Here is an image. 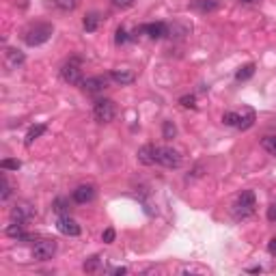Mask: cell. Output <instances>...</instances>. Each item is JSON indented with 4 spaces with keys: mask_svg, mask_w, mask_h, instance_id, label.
Segmentation results:
<instances>
[{
    "mask_svg": "<svg viewBox=\"0 0 276 276\" xmlns=\"http://www.w3.org/2000/svg\"><path fill=\"white\" fill-rule=\"evenodd\" d=\"M158 164L167 169H179L181 164V155L177 149H173V147H158Z\"/></svg>",
    "mask_w": 276,
    "mask_h": 276,
    "instance_id": "cell-6",
    "label": "cell"
},
{
    "mask_svg": "<svg viewBox=\"0 0 276 276\" xmlns=\"http://www.w3.org/2000/svg\"><path fill=\"white\" fill-rule=\"evenodd\" d=\"M265 216H268L270 223H274V225H276V203H272V205L268 207V211H265Z\"/></svg>",
    "mask_w": 276,
    "mask_h": 276,
    "instance_id": "cell-33",
    "label": "cell"
},
{
    "mask_svg": "<svg viewBox=\"0 0 276 276\" xmlns=\"http://www.w3.org/2000/svg\"><path fill=\"white\" fill-rule=\"evenodd\" d=\"M110 80H115L117 85L125 87V85H132V82L136 80V76H134V71H130V69H113V71H110Z\"/></svg>",
    "mask_w": 276,
    "mask_h": 276,
    "instance_id": "cell-15",
    "label": "cell"
},
{
    "mask_svg": "<svg viewBox=\"0 0 276 276\" xmlns=\"http://www.w3.org/2000/svg\"><path fill=\"white\" fill-rule=\"evenodd\" d=\"M223 123L229 125V127H237V123H240V113H225Z\"/></svg>",
    "mask_w": 276,
    "mask_h": 276,
    "instance_id": "cell-28",
    "label": "cell"
},
{
    "mask_svg": "<svg viewBox=\"0 0 276 276\" xmlns=\"http://www.w3.org/2000/svg\"><path fill=\"white\" fill-rule=\"evenodd\" d=\"M35 207L33 205H29V203H17L13 209H11V220H17V223H29V220H33L35 218Z\"/></svg>",
    "mask_w": 276,
    "mask_h": 276,
    "instance_id": "cell-10",
    "label": "cell"
},
{
    "mask_svg": "<svg viewBox=\"0 0 276 276\" xmlns=\"http://www.w3.org/2000/svg\"><path fill=\"white\" fill-rule=\"evenodd\" d=\"M175 136H177V125L173 121H164L162 123V138L164 141H173Z\"/></svg>",
    "mask_w": 276,
    "mask_h": 276,
    "instance_id": "cell-24",
    "label": "cell"
},
{
    "mask_svg": "<svg viewBox=\"0 0 276 276\" xmlns=\"http://www.w3.org/2000/svg\"><path fill=\"white\" fill-rule=\"evenodd\" d=\"M50 7H54L57 11H63V13H67V11H73V9L78 7V0H45Z\"/></svg>",
    "mask_w": 276,
    "mask_h": 276,
    "instance_id": "cell-17",
    "label": "cell"
},
{
    "mask_svg": "<svg viewBox=\"0 0 276 276\" xmlns=\"http://www.w3.org/2000/svg\"><path fill=\"white\" fill-rule=\"evenodd\" d=\"M24 61H26V57H24V52H22V50H17V48H7V52H5V63H7V67H9V69H17Z\"/></svg>",
    "mask_w": 276,
    "mask_h": 276,
    "instance_id": "cell-14",
    "label": "cell"
},
{
    "mask_svg": "<svg viewBox=\"0 0 276 276\" xmlns=\"http://www.w3.org/2000/svg\"><path fill=\"white\" fill-rule=\"evenodd\" d=\"M136 158H138V162L141 164H145V167H151V164H155L158 160V147L155 145H145V147H141L138 149V153H136Z\"/></svg>",
    "mask_w": 276,
    "mask_h": 276,
    "instance_id": "cell-12",
    "label": "cell"
},
{
    "mask_svg": "<svg viewBox=\"0 0 276 276\" xmlns=\"http://www.w3.org/2000/svg\"><path fill=\"white\" fill-rule=\"evenodd\" d=\"M179 104L183 108H197V97L195 95H183V97H179Z\"/></svg>",
    "mask_w": 276,
    "mask_h": 276,
    "instance_id": "cell-30",
    "label": "cell"
},
{
    "mask_svg": "<svg viewBox=\"0 0 276 276\" xmlns=\"http://www.w3.org/2000/svg\"><path fill=\"white\" fill-rule=\"evenodd\" d=\"M99 20H102V17H99V13H89L87 17H85V22H82V26H85V31L87 33H95L97 31V26H99Z\"/></svg>",
    "mask_w": 276,
    "mask_h": 276,
    "instance_id": "cell-20",
    "label": "cell"
},
{
    "mask_svg": "<svg viewBox=\"0 0 276 276\" xmlns=\"http://www.w3.org/2000/svg\"><path fill=\"white\" fill-rule=\"evenodd\" d=\"M95 199V188L93 186H78L76 190L71 192V201L78 205H85V203H91Z\"/></svg>",
    "mask_w": 276,
    "mask_h": 276,
    "instance_id": "cell-11",
    "label": "cell"
},
{
    "mask_svg": "<svg viewBox=\"0 0 276 276\" xmlns=\"http://www.w3.org/2000/svg\"><path fill=\"white\" fill-rule=\"evenodd\" d=\"M117 117V106L113 99H97L93 106V119L97 123H110Z\"/></svg>",
    "mask_w": 276,
    "mask_h": 276,
    "instance_id": "cell-4",
    "label": "cell"
},
{
    "mask_svg": "<svg viewBox=\"0 0 276 276\" xmlns=\"http://www.w3.org/2000/svg\"><path fill=\"white\" fill-rule=\"evenodd\" d=\"M5 233L9 237H15L17 242H31L33 240V235L24 231V223H17V220H13V223L5 229Z\"/></svg>",
    "mask_w": 276,
    "mask_h": 276,
    "instance_id": "cell-13",
    "label": "cell"
},
{
    "mask_svg": "<svg viewBox=\"0 0 276 276\" xmlns=\"http://www.w3.org/2000/svg\"><path fill=\"white\" fill-rule=\"evenodd\" d=\"M268 251H270V255H276V237H272L268 242Z\"/></svg>",
    "mask_w": 276,
    "mask_h": 276,
    "instance_id": "cell-34",
    "label": "cell"
},
{
    "mask_svg": "<svg viewBox=\"0 0 276 276\" xmlns=\"http://www.w3.org/2000/svg\"><path fill=\"white\" fill-rule=\"evenodd\" d=\"M242 5H253V3H257V0H240Z\"/></svg>",
    "mask_w": 276,
    "mask_h": 276,
    "instance_id": "cell-37",
    "label": "cell"
},
{
    "mask_svg": "<svg viewBox=\"0 0 276 276\" xmlns=\"http://www.w3.org/2000/svg\"><path fill=\"white\" fill-rule=\"evenodd\" d=\"M261 147L265 151H268L270 155H276V134H270V136H265L263 141H261Z\"/></svg>",
    "mask_w": 276,
    "mask_h": 276,
    "instance_id": "cell-26",
    "label": "cell"
},
{
    "mask_svg": "<svg viewBox=\"0 0 276 276\" xmlns=\"http://www.w3.org/2000/svg\"><path fill=\"white\" fill-rule=\"evenodd\" d=\"M0 169L3 171H20L22 169V162L20 160H13V158H5L0 162Z\"/></svg>",
    "mask_w": 276,
    "mask_h": 276,
    "instance_id": "cell-27",
    "label": "cell"
},
{
    "mask_svg": "<svg viewBox=\"0 0 276 276\" xmlns=\"http://www.w3.org/2000/svg\"><path fill=\"white\" fill-rule=\"evenodd\" d=\"M138 33H145L147 37H151V39H162V37L169 35V26L164 22H153V24H145L141 29H136L134 35H138Z\"/></svg>",
    "mask_w": 276,
    "mask_h": 276,
    "instance_id": "cell-8",
    "label": "cell"
},
{
    "mask_svg": "<svg viewBox=\"0 0 276 276\" xmlns=\"http://www.w3.org/2000/svg\"><path fill=\"white\" fill-rule=\"evenodd\" d=\"M0 201H7L9 197H11V183H9V179H7V175L3 173L0 175Z\"/></svg>",
    "mask_w": 276,
    "mask_h": 276,
    "instance_id": "cell-25",
    "label": "cell"
},
{
    "mask_svg": "<svg viewBox=\"0 0 276 276\" xmlns=\"http://www.w3.org/2000/svg\"><path fill=\"white\" fill-rule=\"evenodd\" d=\"M57 229H59L63 235H67V237H78V235L82 233V227H80L69 214H67V216H59V220H57Z\"/></svg>",
    "mask_w": 276,
    "mask_h": 276,
    "instance_id": "cell-7",
    "label": "cell"
},
{
    "mask_svg": "<svg viewBox=\"0 0 276 276\" xmlns=\"http://www.w3.org/2000/svg\"><path fill=\"white\" fill-rule=\"evenodd\" d=\"M52 209L57 211L59 216H67L69 214V199H65V197H59L57 201H54V205H52Z\"/></svg>",
    "mask_w": 276,
    "mask_h": 276,
    "instance_id": "cell-22",
    "label": "cell"
},
{
    "mask_svg": "<svg viewBox=\"0 0 276 276\" xmlns=\"http://www.w3.org/2000/svg\"><path fill=\"white\" fill-rule=\"evenodd\" d=\"M113 274H117V276H121V274H127V268H115V270H113Z\"/></svg>",
    "mask_w": 276,
    "mask_h": 276,
    "instance_id": "cell-35",
    "label": "cell"
},
{
    "mask_svg": "<svg viewBox=\"0 0 276 276\" xmlns=\"http://www.w3.org/2000/svg\"><path fill=\"white\" fill-rule=\"evenodd\" d=\"M61 78L67 82V85H82L85 78H82V61L80 59H69L65 65L61 67Z\"/></svg>",
    "mask_w": 276,
    "mask_h": 276,
    "instance_id": "cell-3",
    "label": "cell"
},
{
    "mask_svg": "<svg viewBox=\"0 0 276 276\" xmlns=\"http://www.w3.org/2000/svg\"><path fill=\"white\" fill-rule=\"evenodd\" d=\"M57 255V242L54 240H39L33 246V259L35 261H50Z\"/></svg>",
    "mask_w": 276,
    "mask_h": 276,
    "instance_id": "cell-5",
    "label": "cell"
},
{
    "mask_svg": "<svg viewBox=\"0 0 276 276\" xmlns=\"http://www.w3.org/2000/svg\"><path fill=\"white\" fill-rule=\"evenodd\" d=\"M248 272H251V274H259V272H263V270H261V265H257V268H251Z\"/></svg>",
    "mask_w": 276,
    "mask_h": 276,
    "instance_id": "cell-36",
    "label": "cell"
},
{
    "mask_svg": "<svg viewBox=\"0 0 276 276\" xmlns=\"http://www.w3.org/2000/svg\"><path fill=\"white\" fill-rule=\"evenodd\" d=\"M255 110L253 108H244L242 113H240V123H237V130H248V127H253L255 125Z\"/></svg>",
    "mask_w": 276,
    "mask_h": 276,
    "instance_id": "cell-16",
    "label": "cell"
},
{
    "mask_svg": "<svg viewBox=\"0 0 276 276\" xmlns=\"http://www.w3.org/2000/svg\"><path fill=\"white\" fill-rule=\"evenodd\" d=\"M99 265H102V257L93 255V257H89V259H87L85 263H82V270L89 272V274H93V272H97V270H99Z\"/></svg>",
    "mask_w": 276,
    "mask_h": 276,
    "instance_id": "cell-23",
    "label": "cell"
},
{
    "mask_svg": "<svg viewBox=\"0 0 276 276\" xmlns=\"http://www.w3.org/2000/svg\"><path fill=\"white\" fill-rule=\"evenodd\" d=\"M255 207H257V199H255V192L253 190H244L240 197H237L235 201V205H233V216L237 220H244L248 216H253L255 214Z\"/></svg>",
    "mask_w": 276,
    "mask_h": 276,
    "instance_id": "cell-2",
    "label": "cell"
},
{
    "mask_svg": "<svg viewBox=\"0 0 276 276\" xmlns=\"http://www.w3.org/2000/svg\"><path fill=\"white\" fill-rule=\"evenodd\" d=\"M52 35H54V26L48 22H39V24H33L31 29L24 33V41H26V45H31V48H37V45L48 41Z\"/></svg>",
    "mask_w": 276,
    "mask_h": 276,
    "instance_id": "cell-1",
    "label": "cell"
},
{
    "mask_svg": "<svg viewBox=\"0 0 276 276\" xmlns=\"http://www.w3.org/2000/svg\"><path fill=\"white\" fill-rule=\"evenodd\" d=\"M192 7H195L197 11H201V13H209V11H216L218 3H216V0H195Z\"/></svg>",
    "mask_w": 276,
    "mask_h": 276,
    "instance_id": "cell-19",
    "label": "cell"
},
{
    "mask_svg": "<svg viewBox=\"0 0 276 276\" xmlns=\"http://www.w3.org/2000/svg\"><path fill=\"white\" fill-rule=\"evenodd\" d=\"M43 132H45V125H43V123H39V125H33L31 130H29V134H26V141H24V145H26V147H31V145H33V143H35L37 138H39Z\"/></svg>",
    "mask_w": 276,
    "mask_h": 276,
    "instance_id": "cell-21",
    "label": "cell"
},
{
    "mask_svg": "<svg viewBox=\"0 0 276 276\" xmlns=\"http://www.w3.org/2000/svg\"><path fill=\"white\" fill-rule=\"evenodd\" d=\"M113 3V7H117V9H130V7H134V0H110Z\"/></svg>",
    "mask_w": 276,
    "mask_h": 276,
    "instance_id": "cell-31",
    "label": "cell"
},
{
    "mask_svg": "<svg viewBox=\"0 0 276 276\" xmlns=\"http://www.w3.org/2000/svg\"><path fill=\"white\" fill-rule=\"evenodd\" d=\"M108 82H110V76H93V78H87L80 87L87 93H102L104 89H108Z\"/></svg>",
    "mask_w": 276,
    "mask_h": 276,
    "instance_id": "cell-9",
    "label": "cell"
},
{
    "mask_svg": "<svg viewBox=\"0 0 276 276\" xmlns=\"http://www.w3.org/2000/svg\"><path fill=\"white\" fill-rule=\"evenodd\" d=\"M102 242L104 244H113L115 242V229H106V231L102 233Z\"/></svg>",
    "mask_w": 276,
    "mask_h": 276,
    "instance_id": "cell-32",
    "label": "cell"
},
{
    "mask_svg": "<svg viewBox=\"0 0 276 276\" xmlns=\"http://www.w3.org/2000/svg\"><path fill=\"white\" fill-rule=\"evenodd\" d=\"M130 39H134V37L127 35L125 29H117V37H115V43H117V45H123V43H127Z\"/></svg>",
    "mask_w": 276,
    "mask_h": 276,
    "instance_id": "cell-29",
    "label": "cell"
},
{
    "mask_svg": "<svg viewBox=\"0 0 276 276\" xmlns=\"http://www.w3.org/2000/svg\"><path fill=\"white\" fill-rule=\"evenodd\" d=\"M253 76H255V63H246L244 67L237 69L235 80H237V82H246V80H251Z\"/></svg>",
    "mask_w": 276,
    "mask_h": 276,
    "instance_id": "cell-18",
    "label": "cell"
}]
</instances>
